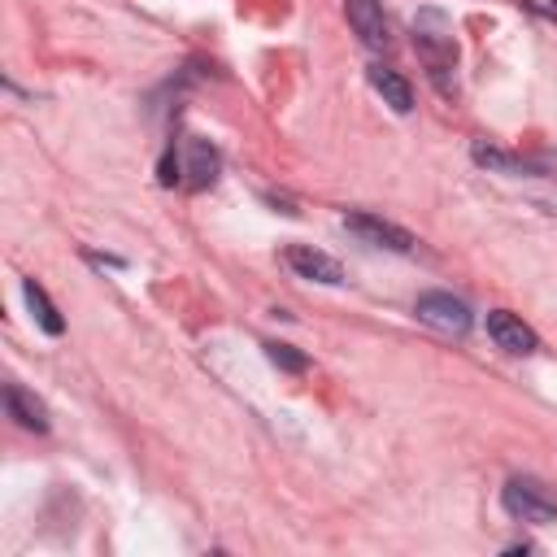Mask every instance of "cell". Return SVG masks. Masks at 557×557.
I'll list each match as a JSON object with an SVG mask.
<instances>
[{
    "instance_id": "obj_1",
    "label": "cell",
    "mask_w": 557,
    "mask_h": 557,
    "mask_svg": "<svg viewBox=\"0 0 557 557\" xmlns=\"http://www.w3.org/2000/svg\"><path fill=\"white\" fill-rule=\"evenodd\" d=\"M413 48L431 74V83L440 91H453V70H457V39H453V22L440 9H418L413 17Z\"/></svg>"
},
{
    "instance_id": "obj_2",
    "label": "cell",
    "mask_w": 557,
    "mask_h": 557,
    "mask_svg": "<svg viewBox=\"0 0 557 557\" xmlns=\"http://www.w3.org/2000/svg\"><path fill=\"white\" fill-rule=\"evenodd\" d=\"M500 505H505V513L518 518V522H535V527L557 522V496H553L540 479H527V474H518V479L505 483Z\"/></svg>"
},
{
    "instance_id": "obj_3",
    "label": "cell",
    "mask_w": 557,
    "mask_h": 557,
    "mask_svg": "<svg viewBox=\"0 0 557 557\" xmlns=\"http://www.w3.org/2000/svg\"><path fill=\"white\" fill-rule=\"evenodd\" d=\"M413 313H418V322H426V326H435L444 335H466L470 331V309L448 292H422Z\"/></svg>"
},
{
    "instance_id": "obj_4",
    "label": "cell",
    "mask_w": 557,
    "mask_h": 557,
    "mask_svg": "<svg viewBox=\"0 0 557 557\" xmlns=\"http://www.w3.org/2000/svg\"><path fill=\"white\" fill-rule=\"evenodd\" d=\"M344 226H348L361 244H370V248H387V252H413V244H418L405 226L383 222V218H374V213H348Z\"/></svg>"
},
{
    "instance_id": "obj_5",
    "label": "cell",
    "mask_w": 557,
    "mask_h": 557,
    "mask_svg": "<svg viewBox=\"0 0 557 557\" xmlns=\"http://www.w3.org/2000/svg\"><path fill=\"white\" fill-rule=\"evenodd\" d=\"M344 13H348V26L357 30V39L366 48H387L392 44V30H387V13H383V0H344Z\"/></svg>"
},
{
    "instance_id": "obj_6",
    "label": "cell",
    "mask_w": 557,
    "mask_h": 557,
    "mask_svg": "<svg viewBox=\"0 0 557 557\" xmlns=\"http://www.w3.org/2000/svg\"><path fill=\"white\" fill-rule=\"evenodd\" d=\"M287 265L300 274V278H309V283H344V265L331 257V252H322V248H313V244H292L287 252Z\"/></svg>"
},
{
    "instance_id": "obj_7",
    "label": "cell",
    "mask_w": 557,
    "mask_h": 557,
    "mask_svg": "<svg viewBox=\"0 0 557 557\" xmlns=\"http://www.w3.org/2000/svg\"><path fill=\"white\" fill-rule=\"evenodd\" d=\"M487 335H492V344L496 348H505V352H513V357H527V352H535V331L522 322V318H513V313H505V309H492L487 313Z\"/></svg>"
},
{
    "instance_id": "obj_8",
    "label": "cell",
    "mask_w": 557,
    "mask_h": 557,
    "mask_svg": "<svg viewBox=\"0 0 557 557\" xmlns=\"http://www.w3.org/2000/svg\"><path fill=\"white\" fill-rule=\"evenodd\" d=\"M4 409H9V418H13L17 426H26V431H48V409H44V400H39L35 392H26L22 383H9V387H4Z\"/></svg>"
},
{
    "instance_id": "obj_9",
    "label": "cell",
    "mask_w": 557,
    "mask_h": 557,
    "mask_svg": "<svg viewBox=\"0 0 557 557\" xmlns=\"http://www.w3.org/2000/svg\"><path fill=\"white\" fill-rule=\"evenodd\" d=\"M183 152H187V183H191V187H209V183L218 178V170H222L218 148H213L209 139H200V135H187Z\"/></svg>"
},
{
    "instance_id": "obj_10",
    "label": "cell",
    "mask_w": 557,
    "mask_h": 557,
    "mask_svg": "<svg viewBox=\"0 0 557 557\" xmlns=\"http://www.w3.org/2000/svg\"><path fill=\"white\" fill-rule=\"evenodd\" d=\"M366 78H370V87L383 96V104H387L392 113H409V109H413V87H409L396 70H387V65H370Z\"/></svg>"
},
{
    "instance_id": "obj_11",
    "label": "cell",
    "mask_w": 557,
    "mask_h": 557,
    "mask_svg": "<svg viewBox=\"0 0 557 557\" xmlns=\"http://www.w3.org/2000/svg\"><path fill=\"white\" fill-rule=\"evenodd\" d=\"M22 296H26L30 313H35V322H39V331H48V335H61V331H65V322H61L57 305L48 300V292H44L35 278H26V283H22Z\"/></svg>"
},
{
    "instance_id": "obj_12",
    "label": "cell",
    "mask_w": 557,
    "mask_h": 557,
    "mask_svg": "<svg viewBox=\"0 0 557 557\" xmlns=\"http://www.w3.org/2000/svg\"><path fill=\"white\" fill-rule=\"evenodd\" d=\"M470 152H474V161H479V165H487V170H505V174H531V170H535L531 161H522V157H509V152H500V148H487V144H474Z\"/></svg>"
},
{
    "instance_id": "obj_13",
    "label": "cell",
    "mask_w": 557,
    "mask_h": 557,
    "mask_svg": "<svg viewBox=\"0 0 557 557\" xmlns=\"http://www.w3.org/2000/svg\"><path fill=\"white\" fill-rule=\"evenodd\" d=\"M265 357H270L278 370H292V374H300V370L309 366V357H305V352H296L292 344H265Z\"/></svg>"
},
{
    "instance_id": "obj_14",
    "label": "cell",
    "mask_w": 557,
    "mask_h": 557,
    "mask_svg": "<svg viewBox=\"0 0 557 557\" xmlns=\"http://www.w3.org/2000/svg\"><path fill=\"white\" fill-rule=\"evenodd\" d=\"M527 13H535V17H544V22H553L557 26V0H518Z\"/></svg>"
}]
</instances>
